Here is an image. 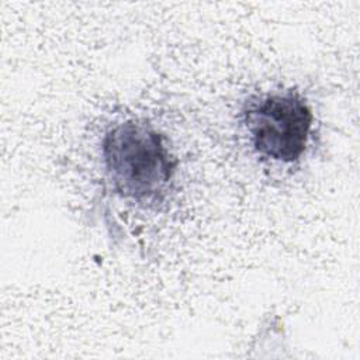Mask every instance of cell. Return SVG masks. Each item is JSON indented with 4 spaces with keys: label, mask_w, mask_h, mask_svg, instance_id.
<instances>
[{
    "label": "cell",
    "mask_w": 360,
    "mask_h": 360,
    "mask_svg": "<svg viewBox=\"0 0 360 360\" xmlns=\"http://www.w3.org/2000/svg\"><path fill=\"white\" fill-rule=\"evenodd\" d=\"M240 115L248 141L262 159L291 165L304 156L314 128V112L298 90L252 96L245 101Z\"/></svg>",
    "instance_id": "obj_2"
},
{
    "label": "cell",
    "mask_w": 360,
    "mask_h": 360,
    "mask_svg": "<svg viewBox=\"0 0 360 360\" xmlns=\"http://www.w3.org/2000/svg\"><path fill=\"white\" fill-rule=\"evenodd\" d=\"M104 176L115 195L141 208H158L172 191L179 160L167 138L139 120L115 122L100 143Z\"/></svg>",
    "instance_id": "obj_1"
}]
</instances>
